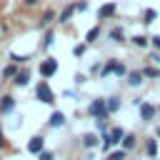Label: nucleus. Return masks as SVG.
Instances as JSON below:
<instances>
[{
  "mask_svg": "<svg viewBox=\"0 0 160 160\" xmlns=\"http://www.w3.org/2000/svg\"><path fill=\"white\" fill-rule=\"evenodd\" d=\"M22 2H25V5H28V8H35V5H38V2H40V0H22Z\"/></svg>",
  "mask_w": 160,
  "mask_h": 160,
  "instance_id": "nucleus-33",
  "label": "nucleus"
},
{
  "mask_svg": "<svg viewBox=\"0 0 160 160\" xmlns=\"http://www.w3.org/2000/svg\"><path fill=\"white\" fill-rule=\"evenodd\" d=\"M110 38H112V42H125V35H122L120 28H112L110 30Z\"/></svg>",
  "mask_w": 160,
  "mask_h": 160,
  "instance_id": "nucleus-13",
  "label": "nucleus"
},
{
  "mask_svg": "<svg viewBox=\"0 0 160 160\" xmlns=\"http://www.w3.org/2000/svg\"><path fill=\"white\" fill-rule=\"evenodd\" d=\"M155 112H158V108H152L150 102H140V118L148 122V120H152L155 118Z\"/></svg>",
  "mask_w": 160,
  "mask_h": 160,
  "instance_id": "nucleus-5",
  "label": "nucleus"
},
{
  "mask_svg": "<svg viewBox=\"0 0 160 160\" xmlns=\"http://www.w3.org/2000/svg\"><path fill=\"white\" fill-rule=\"evenodd\" d=\"M40 160H52V155H50V152H45V150H42V152H40Z\"/></svg>",
  "mask_w": 160,
  "mask_h": 160,
  "instance_id": "nucleus-32",
  "label": "nucleus"
},
{
  "mask_svg": "<svg viewBox=\"0 0 160 160\" xmlns=\"http://www.w3.org/2000/svg\"><path fill=\"white\" fill-rule=\"evenodd\" d=\"M72 55H75V58H82V55H85V45H75V48H72Z\"/></svg>",
  "mask_w": 160,
  "mask_h": 160,
  "instance_id": "nucleus-26",
  "label": "nucleus"
},
{
  "mask_svg": "<svg viewBox=\"0 0 160 160\" xmlns=\"http://www.w3.org/2000/svg\"><path fill=\"white\" fill-rule=\"evenodd\" d=\"M98 35H100V28H92V30H88L85 40H88V42H95V40H98Z\"/></svg>",
  "mask_w": 160,
  "mask_h": 160,
  "instance_id": "nucleus-18",
  "label": "nucleus"
},
{
  "mask_svg": "<svg viewBox=\"0 0 160 160\" xmlns=\"http://www.w3.org/2000/svg\"><path fill=\"white\" fill-rule=\"evenodd\" d=\"M150 40H152V45H155V48H158V50H160V35H152V38H150Z\"/></svg>",
  "mask_w": 160,
  "mask_h": 160,
  "instance_id": "nucleus-31",
  "label": "nucleus"
},
{
  "mask_svg": "<svg viewBox=\"0 0 160 160\" xmlns=\"http://www.w3.org/2000/svg\"><path fill=\"white\" fill-rule=\"evenodd\" d=\"M55 72H58V60H55V58H48V60L40 62V75H42V78H50V75H55Z\"/></svg>",
  "mask_w": 160,
  "mask_h": 160,
  "instance_id": "nucleus-3",
  "label": "nucleus"
},
{
  "mask_svg": "<svg viewBox=\"0 0 160 160\" xmlns=\"http://www.w3.org/2000/svg\"><path fill=\"white\" fill-rule=\"evenodd\" d=\"M115 75H118V78H122V75H128V68H125V65L120 62V65H118V70H115Z\"/></svg>",
  "mask_w": 160,
  "mask_h": 160,
  "instance_id": "nucleus-28",
  "label": "nucleus"
},
{
  "mask_svg": "<svg viewBox=\"0 0 160 160\" xmlns=\"http://www.w3.org/2000/svg\"><path fill=\"white\" fill-rule=\"evenodd\" d=\"M2 75H5V78H15V75H18V68H15V65H8V68L2 70Z\"/></svg>",
  "mask_w": 160,
  "mask_h": 160,
  "instance_id": "nucleus-22",
  "label": "nucleus"
},
{
  "mask_svg": "<svg viewBox=\"0 0 160 160\" xmlns=\"http://www.w3.org/2000/svg\"><path fill=\"white\" fill-rule=\"evenodd\" d=\"M60 125H65V115H62L60 110H55V112L50 115V128H60Z\"/></svg>",
  "mask_w": 160,
  "mask_h": 160,
  "instance_id": "nucleus-8",
  "label": "nucleus"
},
{
  "mask_svg": "<svg viewBox=\"0 0 160 160\" xmlns=\"http://www.w3.org/2000/svg\"><path fill=\"white\" fill-rule=\"evenodd\" d=\"M52 20H55V12H52V10H45V12H42V18H40V28H48Z\"/></svg>",
  "mask_w": 160,
  "mask_h": 160,
  "instance_id": "nucleus-10",
  "label": "nucleus"
},
{
  "mask_svg": "<svg viewBox=\"0 0 160 160\" xmlns=\"http://www.w3.org/2000/svg\"><path fill=\"white\" fill-rule=\"evenodd\" d=\"M132 42H135L138 48H145V45H148V38H145V35H135V38H132Z\"/></svg>",
  "mask_w": 160,
  "mask_h": 160,
  "instance_id": "nucleus-21",
  "label": "nucleus"
},
{
  "mask_svg": "<svg viewBox=\"0 0 160 160\" xmlns=\"http://www.w3.org/2000/svg\"><path fill=\"white\" fill-rule=\"evenodd\" d=\"M135 140H138L135 135H125V140H122V148H125V150H132V148H135Z\"/></svg>",
  "mask_w": 160,
  "mask_h": 160,
  "instance_id": "nucleus-17",
  "label": "nucleus"
},
{
  "mask_svg": "<svg viewBox=\"0 0 160 160\" xmlns=\"http://www.w3.org/2000/svg\"><path fill=\"white\" fill-rule=\"evenodd\" d=\"M108 160H125V150H118V152H110Z\"/></svg>",
  "mask_w": 160,
  "mask_h": 160,
  "instance_id": "nucleus-25",
  "label": "nucleus"
},
{
  "mask_svg": "<svg viewBox=\"0 0 160 160\" xmlns=\"http://www.w3.org/2000/svg\"><path fill=\"white\" fill-rule=\"evenodd\" d=\"M155 18H158V12H155V10H145V22H152Z\"/></svg>",
  "mask_w": 160,
  "mask_h": 160,
  "instance_id": "nucleus-27",
  "label": "nucleus"
},
{
  "mask_svg": "<svg viewBox=\"0 0 160 160\" xmlns=\"http://www.w3.org/2000/svg\"><path fill=\"white\" fill-rule=\"evenodd\" d=\"M125 135H128V132H125L122 128H112V130H110V138H112V142H120V140H125Z\"/></svg>",
  "mask_w": 160,
  "mask_h": 160,
  "instance_id": "nucleus-12",
  "label": "nucleus"
},
{
  "mask_svg": "<svg viewBox=\"0 0 160 160\" xmlns=\"http://www.w3.org/2000/svg\"><path fill=\"white\" fill-rule=\"evenodd\" d=\"M75 10H80V12L88 10V2H75Z\"/></svg>",
  "mask_w": 160,
  "mask_h": 160,
  "instance_id": "nucleus-30",
  "label": "nucleus"
},
{
  "mask_svg": "<svg viewBox=\"0 0 160 160\" xmlns=\"http://www.w3.org/2000/svg\"><path fill=\"white\" fill-rule=\"evenodd\" d=\"M42 148H45V140H42V135H35V138H30V142H28V150H30V152L40 155V152H42Z\"/></svg>",
  "mask_w": 160,
  "mask_h": 160,
  "instance_id": "nucleus-4",
  "label": "nucleus"
},
{
  "mask_svg": "<svg viewBox=\"0 0 160 160\" xmlns=\"http://www.w3.org/2000/svg\"><path fill=\"white\" fill-rule=\"evenodd\" d=\"M158 138H160V128H158Z\"/></svg>",
  "mask_w": 160,
  "mask_h": 160,
  "instance_id": "nucleus-35",
  "label": "nucleus"
},
{
  "mask_svg": "<svg viewBox=\"0 0 160 160\" xmlns=\"http://www.w3.org/2000/svg\"><path fill=\"white\" fill-rule=\"evenodd\" d=\"M82 145H85V148H95V145H98V138L90 132V135H85V138H82Z\"/></svg>",
  "mask_w": 160,
  "mask_h": 160,
  "instance_id": "nucleus-16",
  "label": "nucleus"
},
{
  "mask_svg": "<svg viewBox=\"0 0 160 160\" xmlns=\"http://www.w3.org/2000/svg\"><path fill=\"white\" fill-rule=\"evenodd\" d=\"M158 110H160V108H158Z\"/></svg>",
  "mask_w": 160,
  "mask_h": 160,
  "instance_id": "nucleus-36",
  "label": "nucleus"
},
{
  "mask_svg": "<svg viewBox=\"0 0 160 160\" xmlns=\"http://www.w3.org/2000/svg\"><path fill=\"white\" fill-rule=\"evenodd\" d=\"M72 12H75V5H68V8H65V10H62V12H60V22H68V20H70V15H72Z\"/></svg>",
  "mask_w": 160,
  "mask_h": 160,
  "instance_id": "nucleus-14",
  "label": "nucleus"
},
{
  "mask_svg": "<svg viewBox=\"0 0 160 160\" xmlns=\"http://www.w3.org/2000/svg\"><path fill=\"white\" fill-rule=\"evenodd\" d=\"M118 65H120L118 60H108V65L102 68V75H110V72H115V70H118Z\"/></svg>",
  "mask_w": 160,
  "mask_h": 160,
  "instance_id": "nucleus-15",
  "label": "nucleus"
},
{
  "mask_svg": "<svg viewBox=\"0 0 160 160\" xmlns=\"http://www.w3.org/2000/svg\"><path fill=\"white\" fill-rule=\"evenodd\" d=\"M52 38H55V35H52V32L48 30V32H45V40H42V48H45V50H48V48L52 45Z\"/></svg>",
  "mask_w": 160,
  "mask_h": 160,
  "instance_id": "nucleus-24",
  "label": "nucleus"
},
{
  "mask_svg": "<svg viewBox=\"0 0 160 160\" xmlns=\"http://www.w3.org/2000/svg\"><path fill=\"white\" fill-rule=\"evenodd\" d=\"M88 110H90V115H92L95 120H108V115H110V110H108V102H105V100H92Z\"/></svg>",
  "mask_w": 160,
  "mask_h": 160,
  "instance_id": "nucleus-1",
  "label": "nucleus"
},
{
  "mask_svg": "<svg viewBox=\"0 0 160 160\" xmlns=\"http://www.w3.org/2000/svg\"><path fill=\"white\" fill-rule=\"evenodd\" d=\"M12 108H15V100H12L10 95H5V98L0 100V112H10Z\"/></svg>",
  "mask_w": 160,
  "mask_h": 160,
  "instance_id": "nucleus-9",
  "label": "nucleus"
},
{
  "mask_svg": "<svg viewBox=\"0 0 160 160\" xmlns=\"http://www.w3.org/2000/svg\"><path fill=\"white\" fill-rule=\"evenodd\" d=\"M145 150H148V155H155V152H158V142H155V140H148Z\"/></svg>",
  "mask_w": 160,
  "mask_h": 160,
  "instance_id": "nucleus-23",
  "label": "nucleus"
},
{
  "mask_svg": "<svg viewBox=\"0 0 160 160\" xmlns=\"http://www.w3.org/2000/svg\"><path fill=\"white\" fill-rule=\"evenodd\" d=\"M118 108H120V100H118V98H108V110H110V112H115Z\"/></svg>",
  "mask_w": 160,
  "mask_h": 160,
  "instance_id": "nucleus-20",
  "label": "nucleus"
},
{
  "mask_svg": "<svg viewBox=\"0 0 160 160\" xmlns=\"http://www.w3.org/2000/svg\"><path fill=\"white\" fill-rule=\"evenodd\" d=\"M115 10H118V5H115V2H108V5H102V8L98 10V18H100V20L112 18V15H115Z\"/></svg>",
  "mask_w": 160,
  "mask_h": 160,
  "instance_id": "nucleus-6",
  "label": "nucleus"
},
{
  "mask_svg": "<svg viewBox=\"0 0 160 160\" xmlns=\"http://www.w3.org/2000/svg\"><path fill=\"white\" fill-rule=\"evenodd\" d=\"M12 82H15V85H28V82H30V75H28V70L18 72V75L12 78Z\"/></svg>",
  "mask_w": 160,
  "mask_h": 160,
  "instance_id": "nucleus-11",
  "label": "nucleus"
},
{
  "mask_svg": "<svg viewBox=\"0 0 160 160\" xmlns=\"http://www.w3.org/2000/svg\"><path fill=\"white\" fill-rule=\"evenodd\" d=\"M0 148H5V135H2V128H0Z\"/></svg>",
  "mask_w": 160,
  "mask_h": 160,
  "instance_id": "nucleus-34",
  "label": "nucleus"
},
{
  "mask_svg": "<svg viewBox=\"0 0 160 160\" xmlns=\"http://www.w3.org/2000/svg\"><path fill=\"white\" fill-rule=\"evenodd\" d=\"M142 78H145V75H142V70H130V72H128V82H130L132 88H135V85H140V82H142Z\"/></svg>",
  "mask_w": 160,
  "mask_h": 160,
  "instance_id": "nucleus-7",
  "label": "nucleus"
},
{
  "mask_svg": "<svg viewBox=\"0 0 160 160\" xmlns=\"http://www.w3.org/2000/svg\"><path fill=\"white\" fill-rule=\"evenodd\" d=\"M35 95H38V100H40V102H48V105H52V102H55V95H52V90H50V85H48L45 80H40V85L35 88Z\"/></svg>",
  "mask_w": 160,
  "mask_h": 160,
  "instance_id": "nucleus-2",
  "label": "nucleus"
},
{
  "mask_svg": "<svg viewBox=\"0 0 160 160\" xmlns=\"http://www.w3.org/2000/svg\"><path fill=\"white\" fill-rule=\"evenodd\" d=\"M142 75H145V78H160V70H158V68H145Z\"/></svg>",
  "mask_w": 160,
  "mask_h": 160,
  "instance_id": "nucleus-19",
  "label": "nucleus"
},
{
  "mask_svg": "<svg viewBox=\"0 0 160 160\" xmlns=\"http://www.w3.org/2000/svg\"><path fill=\"white\" fill-rule=\"evenodd\" d=\"M10 58H12V60H15V62H25V60H28V55H18V52H12V55H10Z\"/></svg>",
  "mask_w": 160,
  "mask_h": 160,
  "instance_id": "nucleus-29",
  "label": "nucleus"
}]
</instances>
